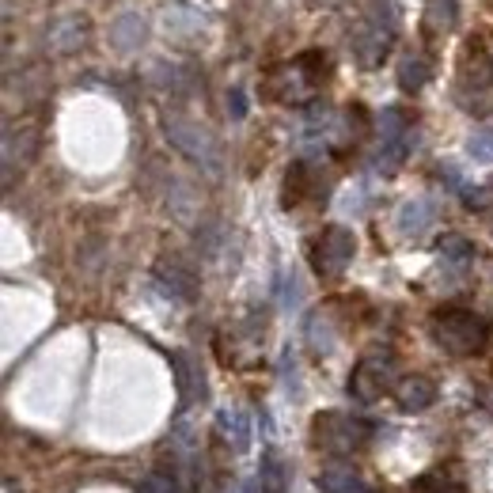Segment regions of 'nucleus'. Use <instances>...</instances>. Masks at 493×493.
<instances>
[{"instance_id": "2eb2a0df", "label": "nucleus", "mask_w": 493, "mask_h": 493, "mask_svg": "<svg viewBox=\"0 0 493 493\" xmlns=\"http://www.w3.org/2000/svg\"><path fill=\"white\" fill-rule=\"evenodd\" d=\"M144 35H148V27H144L141 12H125V15H118L111 24V42H114V50H122V54L137 50L144 42Z\"/></svg>"}, {"instance_id": "1a4fd4ad", "label": "nucleus", "mask_w": 493, "mask_h": 493, "mask_svg": "<svg viewBox=\"0 0 493 493\" xmlns=\"http://www.w3.org/2000/svg\"><path fill=\"white\" fill-rule=\"evenodd\" d=\"M395 399H399L402 410H410V414L429 410V406L437 402V383L429 376H402L399 388H395Z\"/></svg>"}, {"instance_id": "39448f33", "label": "nucleus", "mask_w": 493, "mask_h": 493, "mask_svg": "<svg viewBox=\"0 0 493 493\" xmlns=\"http://www.w3.org/2000/svg\"><path fill=\"white\" fill-rule=\"evenodd\" d=\"M357 254V240L353 232L346 224H330L323 228V235L311 243V266L319 277H327V281H334V277L346 273V266L353 262Z\"/></svg>"}, {"instance_id": "7c9ffc66", "label": "nucleus", "mask_w": 493, "mask_h": 493, "mask_svg": "<svg viewBox=\"0 0 493 493\" xmlns=\"http://www.w3.org/2000/svg\"><path fill=\"white\" fill-rule=\"evenodd\" d=\"M315 5H334V0H315Z\"/></svg>"}, {"instance_id": "dca6fc26", "label": "nucleus", "mask_w": 493, "mask_h": 493, "mask_svg": "<svg viewBox=\"0 0 493 493\" xmlns=\"http://www.w3.org/2000/svg\"><path fill=\"white\" fill-rule=\"evenodd\" d=\"M171 369H175V376H179V399H182V406H190L198 395H205L202 369L186 353H171Z\"/></svg>"}, {"instance_id": "393cba45", "label": "nucleus", "mask_w": 493, "mask_h": 493, "mask_svg": "<svg viewBox=\"0 0 493 493\" xmlns=\"http://www.w3.org/2000/svg\"><path fill=\"white\" fill-rule=\"evenodd\" d=\"M489 198H493V186H478V190H467V194H463L467 209H486Z\"/></svg>"}, {"instance_id": "ddd939ff", "label": "nucleus", "mask_w": 493, "mask_h": 493, "mask_svg": "<svg viewBox=\"0 0 493 493\" xmlns=\"http://www.w3.org/2000/svg\"><path fill=\"white\" fill-rule=\"evenodd\" d=\"M217 433L224 437L228 448H235V452H247V444H251V421H247L243 410L224 406V410L217 414Z\"/></svg>"}, {"instance_id": "0eeeda50", "label": "nucleus", "mask_w": 493, "mask_h": 493, "mask_svg": "<svg viewBox=\"0 0 493 493\" xmlns=\"http://www.w3.org/2000/svg\"><path fill=\"white\" fill-rule=\"evenodd\" d=\"M399 388V380H395V357L388 353H372V357H364L357 369L350 372V395L357 402H376L383 399L388 391Z\"/></svg>"}, {"instance_id": "f3484780", "label": "nucleus", "mask_w": 493, "mask_h": 493, "mask_svg": "<svg viewBox=\"0 0 493 493\" xmlns=\"http://www.w3.org/2000/svg\"><path fill=\"white\" fill-rule=\"evenodd\" d=\"M410 493H467V486H463V478L456 475V470L433 467V470H425V475L414 478Z\"/></svg>"}, {"instance_id": "5701e85b", "label": "nucleus", "mask_w": 493, "mask_h": 493, "mask_svg": "<svg viewBox=\"0 0 493 493\" xmlns=\"http://www.w3.org/2000/svg\"><path fill=\"white\" fill-rule=\"evenodd\" d=\"M440 259H444V266H456V270H463L470 259H475V247H470L463 235H448V240L440 243Z\"/></svg>"}, {"instance_id": "aec40b11", "label": "nucleus", "mask_w": 493, "mask_h": 493, "mask_svg": "<svg viewBox=\"0 0 493 493\" xmlns=\"http://www.w3.org/2000/svg\"><path fill=\"white\" fill-rule=\"evenodd\" d=\"M308 341L319 357H327L334 346H338V330H334V319L327 311H315L311 323H308Z\"/></svg>"}, {"instance_id": "2f4dec72", "label": "nucleus", "mask_w": 493, "mask_h": 493, "mask_svg": "<svg viewBox=\"0 0 493 493\" xmlns=\"http://www.w3.org/2000/svg\"><path fill=\"white\" fill-rule=\"evenodd\" d=\"M489 61H493V46H489Z\"/></svg>"}, {"instance_id": "7ed1b4c3", "label": "nucleus", "mask_w": 493, "mask_h": 493, "mask_svg": "<svg viewBox=\"0 0 493 493\" xmlns=\"http://www.w3.org/2000/svg\"><path fill=\"white\" fill-rule=\"evenodd\" d=\"M433 341L452 353V357H475L486 350L489 341V327L482 323V315L467 311V308H448L433 315Z\"/></svg>"}, {"instance_id": "a211bd4d", "label": "nucleus", "mask_w": 493, "mask_h": 493, "mask_svg": "<svg viewBox=\"0 0 493 493\" xmlns=\"http://www.w3.org/2000/svg\"><path fill=\"white\" fill-rule=\"evenodd\" d=\"M259 486L262 493H289V463L281 459V452H270L259 463Z\"/></svg>"}, {"instance_id": "c85d7f7f", "label": "nucleus", "mask_w": 493, "mask_h": 493, "mask_svg": "<svg viewBox=\"0 0 493 493\" xmlns=\"http://www.w3.org/2000/svg\"><path fill=\"white\" fill-rule=\"evenodd\" d=\"M482 406H486V410L493 414V391H486V395H482Z\"/></svg>"}, {"instance_id": "cd10ccee", "label": "nucleus", "mask_w": 493, "mask_h": 493, "mask_svg": "<svg viewBox=\"0 0 493 493\" xmlns=\"http://www.w3.org/2000/svg\"><path fill=\"white\" fill-rule=\"evenodd\" d=\"M228 106H232V118H243L247 111H243V92H232L228 95Z\"/></svg>"}, {"instance_id": "9d476101", "label": "nucleus", "mask_w": 493, "mask_h": 493, "mask_svg": "<svg viewBox=\"0 0 493 493\" xmlns=\"http://www.w3.org/2000/svg\"><path fill=\"white\" fill-rule=\"evenodd\" d=\"M315 482L323 493H360V470L346 459H330V463H323Z\"/></svg>"}, {"instance_id": "4468645a", "label": "nucleus", "mask_w": 493, "mask_h": 493, "mask_svg": "<svg viewBox=\"0 0 493 493\" xmlns=\"http://www.w3.org/2000/svg\"><path fill=\"white\" fill-rule=\"evenodd\" d=\"M459 19V0H429L425 5V15H421V27L429 38H440L456 27Z\"/></svg>"}, {"instance_id": "f257e3e1", "label": "nucleus", "mask_w": 493, "mask_h": 493, "mask_svg": "<svg viewBox=\"0 0 493 493\" xmlns=\"http://www.w3.org/2000/svg\"><path fill=\"white\" fill-rule=\"evenodd\" d=\"M327 84V57L311 50V54H300L289 65H277L266 76V95L281 106H300V103H311V95Z\"/></svg>"}, {"instance_id": "bb28decb", "label": "nucleus", "mask_w": 493, "mask_h": 493, "mask_svg": "<svg viewBox=\"0 0 493 493\" xmlns=\"http://www.w3.org/2000/svg\"><path fill=\"white\" fill-rule=\"evenodd\" d=\"M144 493H175V482L163 478V475H153L144 482Z\"/></svg>"}, {"instance_id": "412c9836", "label": "nucleus", "mask_w": 493, "mask_h": 493, "mask_svg": "<svg viewBox=\"0 0 493 493\" xmlns=\"http://www.w3.org/2000/svg\"><path fill=\"white\" fill-rule=\"evenodd\" d=\"M406 137H414L410 118H406L399 106H388V111L380 114V144H395V141H406Z\"/></svg>"}, {"instance_id": "6e6552de", "label": "nucleus", "mask_w": 493, "mask_h": 493, "mask_svg": "<svg viewBox=\"0 0 493 493\" xmlns=\"http://www.w3.org/2000/svg\"><path fill=\"white\" fill-rule=\"evenodd\" d=\"M433 221H437V209H433V202H425V198L402 202L399 205V217H395V224H399V232L406 235V240H421Z\"/></svg>"}, {"instance_id": "9b49d317", "label": "nucleus", "mask_w": 493, "mask_h": 493, "mask_svg": "<svg viewBox=\"0 0 493 493\" xmlns=\"http://www.w3.org/2000/svg\"><path fill=\"white\" fill-rule=\"evenodd\" d=\"M84 42H88V19L84 15H61L50 31V50H57V54H73Z\"/></svg>"}, {"instance_id": "a878e982", "label": "nucleus", "mask_w": 493, "mask_h": 493, "mask_svg": "<svg viewBox=\"0 0 493 493\" xmlns=\"http://www.w3.org/2000/svg\"><path fill=\"white\" fill-rule=\"evenodd\" d=\"M281 304H285V308H296V304H300V281H296V273H289V277H285Z\"/></svg>"}, {"instance_id": "c756f323", "label": "nucleus", "mask_w": 493, "mask_h": 493, "mask_svg": "<svg viewBox=\"0 0 493 493\" xmlns=\"http://www.w3.org/2000/svg\"><path fill=\"white\" fill-rule=\"evenodd\" d=\"M235 493H254V486H240V489H235Z\"/></svg>"}, {"instance_id": "6ab92c4d", "label": "nucleus", "mask_w": 493, "mask_h": 493, "mask_svg": "<svg viewBox=\"0 0 493 493\" xmlns=\"http://www.w3.org/2000/svg\"><path fill=\"white\" fill-rule=\"evenodd\" d=\"M429 76H433V65H429V57H421V54H406L402 61H399V88L402 92H421L425 84H429Z\"/></svg>"}, {"instance_id": "20e7f679", "label": "nucleus", "mask_w": 493, "mask_h": 493, "mask_svg": "<svg viewBox=\"0 0 493 493\" xmlns=\"http://www.w3.org/2000/svg\"><path fill=\"white\" fill-rule=\"evenodd\" d=\"M372 437V425L364 418L341 414V410H323L311 421V444L327 456H350L357 448H364Z\"/></svg>"}, {"instance_id": "b1692460", "label": "nucleus", "mask_w": 493, "mask_h": 493, "mask_svg": "<svg viewBox=\"0 0 493 493\" xmlns=\"http://www.w3.org/2000/svg\"><path fill=\"white\" fill-rule=\"evenodd\" d=\"M467 153L475 163H493V125H482L467 137Z\"/></svg>"}, {"instance_id": "4be33fe9", "label": "nucleus", "mask_w": 493, "mask_h": 493, "mask_svg": "<svg viewBox=\"0 0 493 493\" xmlns=\"http://www.w3.org/2000/svg\"><path fill=\"white\" fill-rule=\"evenodd\" d=\"M308 190H311V171H308V163H296L289 171V179H285V205L289 209L300 205V202L308 198Z\"/></svg>"}, {"instance_id": "f03ea898", "label": "nucleus", "mask_w": 493, "mask_h": 493, "mask_svg": "<svg viewBox=\"0 0 493 493\" xmlns=\"http://www.w3.org/2000/svg\"><path fill=\"white\" fill-rule=\"evenodd\" d=\"M360 8L364 12H360V24L353 31V57L364 69H376L395 42L399 15H395L391 0H360Z\"/></svg>"}, {"instance_id": "423d86ee", "label": "nucleus", "mask_w": 493, "mask_h": 493, "mask_svg": "<svg viewBox=\"0 0 493 493\" xmlns=\"http://www.w3.org/2000/svg\"><path fill=\"white\" fill-rule=\"evenodd\" d=\"M163 130H167L171 144L182 148V153L194 160V163H202V167H209V171L221 167V148H217V141H212V133L205 130V125L190 122V118H182V114H163Z\"/></svg>"}, {"instance_id": "f8f14e48", "label": "nucleus", "mask_w": 493, "mask_h": 493, "mask_svg": "<svg viewBox=\"0 0 493 493\" xmlns=\"http://www.w3.org/2000/svg\"><path fill=\"white\" fill-rule=\"evenodd\" d=\"M156 277L175 296H182V300H194V292H198V277H194V270H190L182 259H163L156 266Z\"/></svg>"}]
</instances>
